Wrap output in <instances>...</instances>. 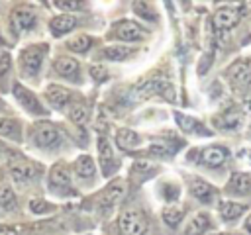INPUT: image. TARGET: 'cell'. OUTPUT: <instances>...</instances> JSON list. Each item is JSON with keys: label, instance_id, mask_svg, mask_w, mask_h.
<instances>
[{"label": "cell", "instance_id": "1", "mask_svg": "<svg viewBox=\"0 0 251 235\" xmlns=\"http://www.w3.org/2000/svg\"><path fill=\"white\" fill-rule=\"evenodd\" d=\"M147 217L143 212L127 210L122 212L118 217V229L122 235H143L147 231Z\"/></svg>", "mask_w": 251, "mask_h": 235}, {"label": "cell", "instance_id": "2", "mask_svg": "<svg viewBox=\"0 0 251 235\" xmlns=\"http://www.w3.org/2000/svg\"><path fill=\"white\" fill-rule=\"evenodd\" d=\"M31 139H33V143H35L37 147L49 149V147H55V145L59 143L61 135H59V131H57V127H55L53 123H49V121H39V123H35L33 129H31Z\"/></svg>", "mask_w": 251, "mask_h": 235}, {"label": "cell", "instance_id": "3", "mask_svg": "<svg viewBox=\"0 0 251 235\" xmlns=\"http://www.w3.org/2000/svg\"><path fill=\"white\" fill-rule=\"evenodd\" d=\"M227 74L233 88H237L239 92H251V65L247 61H237L235 65H231Z\"/></svg>", "mask_w": 251, "mask_h": 235}, {"label": "cell", "instance_id": "4", "mask_svg": "<svg viewBox=\"0 0 251 235\" xmlns=\"http://www.w3.org/2000/svg\"><path fill=\"white\" fill-rule=\"evenodd\" d=\"M45 51H47V47H45V45H43V47L33 45V47L24 49V51H22V55H20L22 69H24L27 74H35V72L39 70L41 63H43V55H45Z\"/></svg>", "mask_w": 251, "mask_h": 235}, {"label": "cell", "instance_id": "5", "mask_svg": "<svg viewBox=\"0 0 251 235\" xmlns=\"http://www.w3.org/2000/svg\"><path fill=\"white\" fill-rule=\"evenodd\" d=\"M49 188L53 192H69L71 190V174L65 164H55L49 172Z\"/></svg>", "mask_w": 251, "mask_h": 235}, {"label": "cell", "instance_id": "6", "mask_svg": "<svg viewBox=\"0 0 251 235\" xmlns=\"http://www.w3.org/2000/svg\"><path fill=\"white\" fill-rule=\"evenodd\" d=\"M10 22H12V29L16 33H24L35 25V14L29 8H16L10 16Z\"/></svg>", "mask_w": 251, "mask_h": 235}, {"label": "cell", "instance_id": "7", "mask_svg": "<svg viewBox=\"0 0 251 235\" xmlns=\"http://www.w3.org/2000/svg\"><path fill=\"white\" fill-rule=\"evenodd\" d=\"M124 196H126V184H124V180H114V182H110L108 188L102 192V196H100V206H102L104 210H110V208H114L118 202H122Z\"/></svg>", "mask_w": 251, "mask_h": 235}, {"label": "cell", "instance_id": "8", "mask_svg": "<svg viewBox=\"0 0 251 235\" xmlns=\"http://www.w3.org/2000/svg\"><path fill=\"white\" fill-rule=\"evenodd\" d=\"M14 96H16V100H18L27 112H31V114H45V108L39 104V100H37L27 88H24L20 82L14 84Z\"/></svg>", "mask_w": 251, "mask_h": 235}, {"label": "cell", "instance_id": "9", "mask_svg": "<svg viewBox=\"0 0 251 235\" xmlns=\"http://www.w3.org/2000/svg\"><path fill=\"white\" fill-rule=\"evenodd\" d=\"M98 151H100V164H102V172H104V176H110V174L118 168V163H116V159H114V151H112L110 143H108L104 137H100V139H98Z\"/></svg>", "mask_w": 251, "mask_h": 235}, {"label": "cell", "instance_id": "10", "mask_svg": "<svg viewBox=\"0 0 251 235\" xmlns=\"http://www.w3.org/2000/svg\"><path fill=\"white\" fill-rule=\"evenodd\" d=\"M214 27L216 29H231L239 22V12L233 8H220L214 14Z\"/></svg>", "mask_w": 251, "mask_h": 235}, {"label": "cell", "instance_id": "11", "mask_svg": "<svg viewBox=\"0 0 251 235\" xmlns=\"http://www.w3.org/2000/svg\"><path fill=\"white\" fill-rule=\"evenodd\" d=\"M171 88V84L163 78H151L145 84H141L139 88H135V98H149L153 94H165Z\"/></svg>", "mask_w": 251, "mask_h": 235}, {"label": "cell", "instance_id": "12", "mask_svg": "<svg viewBox=\"0 0 251 235\" xmlns=\"http://www.w3.org/2000/svg\"><path fill=\"white\" fill-rule=\"evenodd\" d=\"M227 159V149L226 147H220V145H212V147H206L202 153H200V161L208 166H220L224 161Z\"/></svg>", "mask_w": 251, "mask_h": 235}, {"label": "cell", "instance_id": "13", "mask_svg": "<svg viewBox=\"0 0 251 235\" xmlns=\"http://www.w3.org/2000/svg\"><path fill=\"white\" fill-rule=\"evenodd\" d=\"M116 35H118L120 39H124V41H137V39L143 37V31H141L139 25H135L133 22L124 20V22H118V24H116Z\"/></svg>", "mask_w": 251, "mask_h": 235}, {"label": "cell", "instance_id": "14", "mask_svg": "<svg viewBox=\"0 0 251 235\" xmlns=\"http://www.w3.org/2000/svg\"><path fill=\"white\" fill-rule=\"evenodd\" d=\"M75 25H76V18L75 16H69V14H61L57 18H53L51 24H49L53 35H65L71 29H75Z\"/></svg>", "mask_w": 251, "mask_h": 235}, {"label": "cell", "instance_id": "15", "mask_svg": "<svg viewBox=\"0 0 251 235\" xmlns=\"http://www.w3.org/2000/svg\"><path fill=\"white\" fill-rule=\"evenodd\" d=\"M10 174L16 182H27L39 174V168L35 164H29V163H20V164H14L10 168Z\"/></svg>", "mask_w": 251, "mask_h": 235}, {"label": "cell", "instance_id": "16", "mask_svg": "<svg viewBox=\"0 0 251 235\" xmlns=\"http://www.w3.org/2000/svg\"><path fill=\"white\" fill-rule=\"evenodd\" d=\"M45 96H47V100H49L55 108H63V106L71 100V92H69L67 88L59 86V84H51V86H47Z\"/></svg>", "mask_w": 251, "mask_h": 235}, {"label": "cell", "instance_id": "17", "mask_svg": "<svg viewBox=\"0 0 251 235\" xmlns=\"http://www.w3.org/2000/svg\"><path fill=\"white\" fill-rule=\"evenodd\" d=\"M55 70L65 78H75L78 72V63L71 57H61L55 61Z\"/></svg>", "mask_w": 251, "mask_h": 235}, {"label": "cell", "instance_id": "18", "mask_svg": "<svg viewBox=\"0 0 251 235\" xmlns=\"http://www.w3.org/2000/svg\"><path fill=\"white\" fill-rule=\"evenodd\" d=\"M190 190H192L194 198H198V200L204 202V204H210L212 198H214V188H212L208 182H204V180H192Z\"/></svg>", "mask_w": 251, "mask_h": 235}, {"label": "cell", "instance_id": "19", "mask_svg": "<svg viewBox=\"0 0 251 235\" xmlns=\"http://www.w3.org/2000/svg\"><path fill=\"white\" fill-rule=\"evenodd\" d=\"M229 190L237 192V194H247L251 192V176L243 174V172H235L229 178Z\"/></svg>", "mask_w": 251, "mask_h": 235}, {"label": "cell", "instance_id": "20", "mask_svg": "<svg viewBox=\"0 0 251 235\" xmlns=\"http://www.w3.org/2000/svg\"><path fill=\"white\" fill-rule=\"evenodd\" d=\"M176 123H178V125L182 127V131H186V133H202V135H208V129H206L204 125H200L198 119H194V118L176 114Z\"/></svg>", "mask_w": 251, "mask_h": 235}, {"label": "cell", "instance_id": "21", "mask_svg": "<svg viewBox=\"0 0 251 235\" xmlns=\"http://www.w3.org/2000/svg\"><path fill=\"white\" fill-rule=\"evenodd\" d=\"M210 227V219L206 213H196L188 225H186V235H202L206 229Z\"/></svg>", "mask_w": 251, "mask_h": 235}, {"label": "cell", "instance_id": "22", "mask_svg": "<svg viewBox=\"0 0 251 235\" xmlns=\"http://www.w3.org/2000/svg\"><path fill=\"white\" fill-rule=\"evenodd\" d=\"M116 141H118V145L122 149H133V147H137L141 143V137L131 129H120L118 135H116Z\"/></svg>", "mask_w": 251, "mask_h": 235}, {"label": "cell", "instance_id": "23", "mask_svg": "<svg viewBox=\"0 0 251 235\" xmlns=\"http://www.w3.org/2000/svg\"><path fill=\"white\" fill-rule=\"evenodd\" d=\"M75 172L80 176V178H90L94 174V161L88 157V155H82L76 159L75 163Z\"/></svg>", "mask_w": 251, "mask_h": 235}, {"label": "cell", "instance_id": "24", "mask_svg": "<svg viewBox=\"0 0 251 235\" xmlns=\"http://www.w3.org/2000/svg\"><path fill=\"white\" fill-rule=\"evenodd\" d=\"M245 212V206L243 204H235V202H224L220 204V213L226 221H231L235 217H239L241 213Z\"/></svg>", "mask_w": 251, "mask_h": 235}, {"label": "cell", "instance_id": "25", "mask_svg": "<svg viewBox=\"0 0 251 235\" xmlns=\"http://www.w3.org/2000/svg\"><path fill=\"white\" fill-rule=\"evenodd\" d=\"M0 135L10 137L14 141H20V125L16 119H8V118H0Z\"/></svg>", "mask_w": 251, "mask_h": 235}, {"label": "cell", "instance_id": "26", "mask_svg": "<svg viewBox=\"0 0 251 235\" xmlns=\"http://www.w3.org/2000/svg\"><path fill=\"white\" fill-rule=\"evenodd\" d=\"M131 53H133L131 47H120V45H116V47H106V49H104V57L110 59V61H124V59L129 57Z\"/></svg>", "mask_w": 251, "mask_h": 235}, {"label": "cell", "instance_id": "27", "mask_svg": "<svg viewBox=\"0 0 251 235\" xmlns=\"http://www.w3.org/2000/svg\"><path fill=\"white\" fill-rule=\"evenodd\" d=\"M151 174H155V164L153 163H149V161H137L133 164V176H137L139 180H145Z\"/></svg>", "mask_w": 251, "mask_h": 235}, {"label": "cell", "instance_id": "28", "mask_svg": "<svg viewBox=\"0 0 251 235\" xmlns=\"http://www.w3.org/2000/svg\"><path fill=\"white\" fill-rule=\"evenodd\" d=\"M0 208L2 210H14L16 208V196L12 192V188L0 184Z\"/></svg>", "mask_w": 251, "mask_h": 235}, {"label": "cell", "instance_id": "29", "mask_svg": "<svg viewBox=\"0 0 251 235\" xmlns=\"http://www.w3.org/2000/svg\"><path fill=\"white\" fill-rule=\"evenodd\" d=\"M90 45H92V39H90L88 35H78V37H75V39L69 41V49H71V51H76V53L88 51Z\"/></svg>", "mask_w": 251, "mask_h": 235}, {"label": "cell", "instance_id": "30", "mask_svg": "<svg viewBox=\"0 0 251 235\" xmlns=\"http://www.w3.org/2000/svg\"><path fill=\"white\" fill-rule=\"evenodd\" d=\"M218 125H220V127H226V129L237 127V125H239V112L229 110L227 114H224V116L218 119Z\"/></svg>", "mask_w": 251, "mask_h": 235}, {"label": "cell", "instance_id": "31", "mask_svg": "<svg viewBox=\"0 0 251 235\" xmlns=\"http://www.w3.org/2000/svg\"><path fill=\"white\" fill-rule=\"evenodd\" d=\"M69 118H71L75 123H84L86 118H88L86 106H84V104H75V106L71 108V112H69Z\"/></svg>", "mask_w": 251, "mask_h": 235}, {"label": "cell", "instance_id": "32", "mask_svg": "<svg viewBox=\"0 0 251 235\" xmlns=\"http://www.w3.org/2000/svg\"><path fill=\"white\" fill-rule=\"evenodd\" d=\"M163 219H165V223H169V225H178L180 223V219H182V212L178 210V208H165L163 210Z\"/></svg>", "mask_w": 251, "mask_h": 235}, {"label": "cell", "instance_id": "33", "mask_svg": "<svg viewBox=\"0 0 251 235\" xmlns=\"http://www.w3.org/2000/svg\"><path fill=\"white\" fill-rule=\"evenodd\" d=\"M149 151L153 155H159V157H167V155H173L175 153V147L169 145V141H157L149 147Z\"/></svg>", "mask_w": 251, "mask_h": 235}, {"label": "cell", "instance_id": "34", "mask_svg": "<svg viewBox=\"0 0 251 235\" xmlns=\"http://www.w3.org/2000/svg\"><path fill=\"white\" fill-rule=\"evenodd\" d=\"M10 65H12V59H10V53H8L6 49H0V76L8 72V69H10Z\"/></svg>", "mask_w": 251, "mask_h": 235}, {"label": "cell", "instance_id": "35", "mask_svg": "<svg viewBox=\"0 0 251 235\" xmlns=\"http://www.w3.org/2000/svg\"><path fill=\"white\" fill-rule=\"evenodd\" d=\"M90 76H92L94 80L102 82V80H106V78H108V70H106L102 65H94V67L90 69Z\"/></svg>", "mask_w": 251, "mask_h": 235}, {"label": "cell", "instance_id": "36", "mask_svg": "<svg viewBox=\"0 0 251 235\" xmlns=\"http://www.w3.org/2000/svg\"><path fill=\"white\" fill-rule=\"evenodd\" d=\"M51 206L47 204V202H43V200H37V198H33L31 202H29V210L33 212V213H43V212H47Z\"/></svg>", "mask_w": 251, "mask_h": 235}, {"label": "cell", "instance_id": "37", "mask_svg": "<svg viewBox=\"0 0 251 235\" xmlns=\"http://www.w3.org/2000/svg\"><path fill=\"white\" fill-rule=\"evenodd\" d=\"M135 12H137V16H141V18H145V20H155V14L149 12V8H147L145 4L135 2Z\"/></svg>", "mask_w": 251, "mask_h": 235}, {"label": "cell", "instance_id": "38", "mask_svg": "<svg viewBox=\"0 0 251 235\" xmlns=\"http://www.w3.org/2000/svg\"><path fill=\"white\" fill-rule=\"evenodd\" d=\"M55 6H57V8H63V10H76L80 4L75 2V0H57Z\"/></svg>", "mask_w": 251, "mask_h": 235}, {"label": "cell", "instance_id": "39", "mask_svg": "<svg viewBox=\"0 0 251 235\" xmlns=\"http://www.w3.org/2000/svg\"><path fill=\"white\" fill-rule=\"evenodd\" d=\"M176 196H178V188L167 184V186H165V198H167V200H175Z\"/></svg>", "mask_w": 251, "mask_h": 235}, {"label": "cell", "instance_id": "40", "mask_svg": "<svg viewBox=\"0 0 251 235\" xmlns=\"http://www.w3.org/2000/svg\"><path fill=\"white\" fill-rule=\"evenodd\" d=\"M0 235H18V231L14 227H8V225H0Z\"/></svg>", "mask_w": 251, "mask_h": 235}, {"label": "cell", "instance_id": "41", "mask_svg": "<svg viewBox=\"0 0 251 235\" xmlns=\"http://www.w3.org/2000/svg\"><path fill=\"white\" fill-rule=\"evenodd\" d=\"M245 229L251 233V215H249V217H247V221H245Z\"/></svg>", "mask_w": 251, "mask_h": 235}, {"label": "cell", "instance_id": "42", "mask_svg": "<svg viewBox=\"0 0 251 235\" xmlns=\"http://www.w3.org/2000/svg\"><path fill=\"white\" fill-rule=\"evenodd\" d=\"M245 112H247V114H251V100H247V102H245Z\"/></svg>", "mask_w": 251, "mask_h": 235}, {"label": "cell", "instance_id": "43", "mask_svg": "<svg viewBox=\"0 0 251 235\" xmlns=\"http://www.w3.org/2000/svg\"><path fill=\"white\" fill-rule=\"evenodd\" d=\"M220 235H229V233H220Z\"/></svg>", "mask_w": 251, "mask_h": 235}, {"label": "cell", "instance_id": "44", "mask_svg": "<svg viewBox=\"0 0 251 235\" xmlns=\"http://www.w3.org/2000/svg\"><path fill=\"white\" fill-rule=\"evenodd\" d=\"M249 159H251V155H249Z\"/></svg>", "mask_w": 251, "mask_h": 235}]
</instances>
